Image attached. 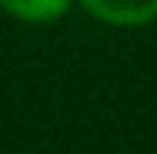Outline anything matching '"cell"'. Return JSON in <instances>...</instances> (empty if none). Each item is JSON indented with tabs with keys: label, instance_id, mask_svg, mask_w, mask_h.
<instances>
[{
	"label": "cell",
	"instance_id": "obj_1",
	"mask_svg": "<svg viewBox=\"0 0 157 154\" xmlns=\"http://www.w3.org/2000/svg\"><path fill=\"white\" fill-rule=\"evenodd\" d=\"M80 7L110 27H144L157 17V0H80Z\"/></svg>",
	"mask_w": 157,
	"mask_h": 154
},
{
	"label": "cell",
	"instance_id": "obj_2",
	"mask_svg": "<svg viewBox=\"0 0 157 154\" xmlns=\"http://www.w3.org/2000/svg\"><path fill=\"white\" fill-rule=\"evenodd\" d=\"M70 3L74 0H0V7L24 24H54L70 10Z\"/></svg>",
	"mask_w": 157,
	"mask_h": 154
}]
</instances>
